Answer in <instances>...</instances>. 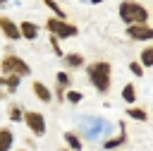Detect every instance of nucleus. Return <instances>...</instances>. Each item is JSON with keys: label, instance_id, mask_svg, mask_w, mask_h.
I'll return each instance as SVG.
<instances>
[{"label": "nucleus", "instance_id": "obj_1", "mask_svg": "<svg viewBox=\"0 0 153 151\" xmlns=\"http://www.w3.org/2000/svg\"><path fill=\"white\" fill-rule=\"evenodd\" d=\"M86 74H88V81L93 84V89L98 93H108L110 91V81H112V67L110 62L105 60H96L86 67Z\"/></svg>", "mask_w": 153, "mask_h": 151}, {"label": "nucleus", "instance_id": "obj_2", "mask_svg": "<svg viewBox=\"0 0 153 151\" xmlns=\"http://www.w3.org/2000/svg\"><path fill=\"white\" fill-rule=\"evenodd\" d=\"M120 19L127 26H131V24H146L148 10L141 2H136V0H124V2H120Z\"/></svg>", "mask_w": 153, "mask_h": 151}, {"label": "nucleus", "instance_id": "obj_3", "mask_svg": "<svg viewBox=\"0 0 153 151\" xmlns=\"http://www.w3.org/2000/svg\"><path fill=\"white\" fill-rule=\"evenodd\" d=\"M31 72V67H29V62L24 60V58H19V55H14V53H7V55H2V60H0V74H14V77H26Z\"/></svg>", "mask_w": 153, "mask_h": 151}, {"label": "nucleus", "instance_id": "obj_4", "mask_svg": "<svg viewBox=\"0 0 153 151\" xmlns=\"http://www.w3.org/2000/svg\"><path fill=\"white\" fill-rule=\"evenodd\" d=\"M45 29H48L50 36H55V38H72V36L79 34V29H76L74 24H69V22H65V19H57V17H50V19L45 22Z\"/></svg>", "mask_w": 153, "mask_h": 151}, {"label": "nucleus", "instance_id": "obj_5", "mask_svg": "<svg viewBox=\"0 0 153 151\" xmlns=\"http://www.w3.org/2000/svg\"><path fill=\"white\" fill-rule=\"evenodd\" d=\"M22 122L29 127L31 134H36V137H43V134H45V117H43L38 110H26V113L22 115Z\"/></svg>", "mask_w": 153, "mask_h": 151}, {"label": "nucleus", "instance_id": "obj_6", "mask_svg": "<svg viewBox=\"0 0 153 151\" xmlns=\"http://www.w3.org/2000/svg\"><path fill=\"white\" fill-rule=\"evenodd\" d=\"M127 36L131 41H153V26H148V24H131L127 29Z\"/></svg>", "mask_w": 153, "mask_h": 151}, {"label": "nucleus", "instance_id": "obj_7", "mask_svg": "<svg viewBox=\"0 0 153 151\" xmlns=\"http://www.w3.org/2000/svg\"><path fill=\"white\" fill-rule=\"evenodd\" d=\"M0 34H2L7 41H17V38H19V26H17V22H12L10 17H0Z\"/></svg>", "mask_w": 153, "mask_h": 151}, {"label": "nucleus", "instance_id": "obj_8", "mask_svg": "<svg viewBox=\"0 0 153 151\" xmlns=\"http://www.w3.org/2000/svg\"><path fill=\"white\" fill-rule=\"evenodd\" d=\"M19 38H26V41H36L38 38V26L33 22H19Z\"/></svg>", "mask_w": 153, "mask_h": 151}, {"label": "nucleus", "instance_id": "obj_9", "mask_svg": "<svg viewBox=\"0 0 153 151\" xmlns=\"http://www.w3.org/2000/svg\"><path fill=\"white\" fill-rule=\"evenodd\" d=\"M31 91H33V96H36L38 101H43V103H50V101H53V93H50V89H48L43 81H38V79L31 84Z\"/></svg>", "mask_w": 153, "mask_h": 151}, {"label": "nucleus", "instance_id": "obj_10", "mask_svg": "<svg viewBox=\"0 0 153 151\" xmlns=\"http://www.w3.org/2000/svg\"><path fill=\"white\" fill-rule=\"evenodd\" d=\"M124 141H127V129H124V125L120 122V134H117V137H112V139H108V141H105L103 146H105L108 151H112V149H117V146H122Z\"/></svg>", "mask_w": 153, "mask_h": 151}, {"label": "nucleus", "instance_id": "obj_11", "mask_svg": "<svg viewBox=\"0 0 153 151\" xmlns=\"http://www.w3.org/2000/svg\"><path fill=\"white\" fill-rule=\"evenodd\" d=\"M14 144V134L7 127H0V151H10Z\"/></svg>", "mask_w": 153, "mask_h": 151}, {"label": "nucleus", "instance_id": "obj_12", "mask_svg": "<svg viewBox=\"0 0 153 151\" xmlns=\"http://www.w3.org/2000/svg\"><path fill=\"white\" fill-rule=\"evenodd\" d=\"M65 144H67V149L69 151H81V137L76 134V132H65Z\"/></svg>", "mask_w": 153, "mask_h": 151}, {"label": "nucleus", "instance_id": "obj_13", "mask_svg": "<svg viewBox=\"0 0 153 151\" xmlns=\"http://www.w3.org/2000/svg\"><path fill=\"white\" fill-rule=\"evenodd\" d=\"M0 86H5V91H17L19 77H14V74H0Z\"/></svg>", "mask_w": 153, "mask_h": 151}, {"label": "nucleus", "instance_id": "obj_14", "mask_svg": "<svg viewBox=\"0 0 153 151\" xmlns=\"http://www.w3.org/2000/svg\"><path fill=\"white\" fill-rule=\"evenodd\" d=\"M122 101L129 103V105L136 103V86H134V84H124V86H122Z\"/></svg>", "mask_w": 153, "mask_h": 151}, {"label": "nucleus", "instance_id": "obj_15", "mask_svg": "<svg viewBox=\"0 0 153 151\" xmlns=\"http://www.w3.org/2000/svg\"><path fill=\"white\" fill-rule=\"evenodd\" d=\"M65 65L67 67H84V55L81 53H69V55H62Z\"/></svg>", "mask_w": 153, "mask_h": 151}, {"label": "nucleus", "instance_id": "obj_16", "mask_svg": "<svg viewBox=\"0 0 153 151\" xmlns=\"http://www.w3.org/2000/svg\"><path fill=\"white\" fill-rule=\"evenodd\" d=\"M127 117H134V120H139V122H146V120H148V113H146L143 108L129 105V108H127Z\"/></svg>", "mask_w": 153, "mask_h": 151}, {"label": "nucleus", "instance_id": "obj_17", "mask_svg": "<svg viewBox=\"0 0 153 151\" xmlns=\"http://www.w3.org/2000/svg\"><path fill=\"white\" fill-rule=\"evenodd\" d=\"M139 65H141V67H153V46H148V48L141 50V60H139Z\"/></svg>", "mask_w": 153, "mask_h": 151}, {"label": "nucleus", "instance_id": "obj_18", "mask_svg": "<svg viewBox=\"0 0 153 151\" xmlns=\"http://www.w3.org/2000/svg\"><path fill=\"white\" fill-rule=\"evenodd\" d=\"M69 84H72V79H69V74H67V72H57V74H55V86L67 89Z\"/></svg>", "mask_w": 153, "mask_h": 151}, {"label": "nucleus", "instance_id": "obj_19", "mask_svg": "<svg viewBox=\"0 0 153 151\" xmlns=\"http://www.w3.org/2000/svg\"><path fill=\"white\" fill-rule=\"evenodd\" d=\"M81 98H84L81 91H74V89L65 91V101H67V103H74V105H76V103H81Z\"/></svg>", "mask_w": 153, "mask_h": 151}, {"label": "nucleus", "instance_id": "obj_20", "mask_svg": "<svg viewBox=\"0 0 153 151\" xmlns=\"http://www.w3.org/2000/svg\"><path fill=\"white\" fill-rule=\"evenodd\" d=\"M22 115H24V110H22L19 105H10V108H7V117H10L12 122H19Z\"/></svg>", "mask_w": 153, "mask_h": 151}, {"label": "nucleus", "instance_id": "obj_21", "mask_svg": "<svg viewBox=\"0 0 153 151\" xmlns=\"http://www.w3.org/2000/svg\"><path fill=\"white\" fill-rule=\"evenodd\" d=\"M45 7H50V10L55 12V17H57V19H65V10H62L55 0H45Z\"/></svg>", "mask_w": 153, "mask_h": 151}, {"label": "nucleus", "instance_id": "obj_22", "mask_svg": "<svg viewBox=\"0 0 153 151\" xmlns=\"http://www.w3.org/2000/svg\"><path fill=\"white\" fill-rule=\"evenodd\" d=\"M129 72H131L134 77H143V67H141L136 60H131V62H129Z\"/></svg>", "mask_w": 153, "mask_h": 151}, {"label": "nucleus", "instance_id": "obj_23", "mask_svg": "<svg viewBox=\"0 0 153 151\" xmlns=\"http://www.w3.org/2000/svg\"><path fill=\"white\" fill-rule=\"evenodd\" d=\"M65 91H67V89H62V86H55V93H57V101H65Z\"/></svg>", "mask_w": 153, "mask_h": 151}, {"label": "nucleus", "instance_id": "obj_24", "mask_svg": "<svg viewBox=\"0 0 153 151\" xmlns=\"http://www.w3.org/2000/svg\"><path fill=\"white\" fill-rule=\"evenodd\" d=\"M5 96H7V91H5V89H0V98H5Z\"/></svg>", "mask_w": 153, "mask_h": 151}, {"label": "nucleus", "instance_id": "obj_25", "mask_svg": "<svg viewBox=\"0 0 153 151\" xmlns=\"http://www.w3.org/2000/svg\"><path fill=\"white\" fill-rule=\"evenodd\" d=\"M2 5H5V0H0V7H2Z\"/></svg>", "mask_w": 153, "mask_h": 151}, {"label": "nucleus", "instance_id": "obj_26", "mask_svg": "<svg viewBox=\"0 0 153 151\" xmlns=\"http://www.w3.org/2000/svg\"><path fill=\"white\" fill-rule=\"evenodd\" d=\"M17 151H29V149H17Z\"/></svg>", "mask_w": 153, "mask_h": 151}, {"label": "nucleus", "instance_id": "obj_27", "mask_svg": "<svg viewBox=\"0 0 153 151\" xmlns=\"http://www.w3.org/2000/svg\"><path fill=\"white\" fill-rule=\"evenodd\" d=\"M60 151H69V149H60Z\"/></svg>", "mask_w": 153, "mask_h": 151}]
</instances>
